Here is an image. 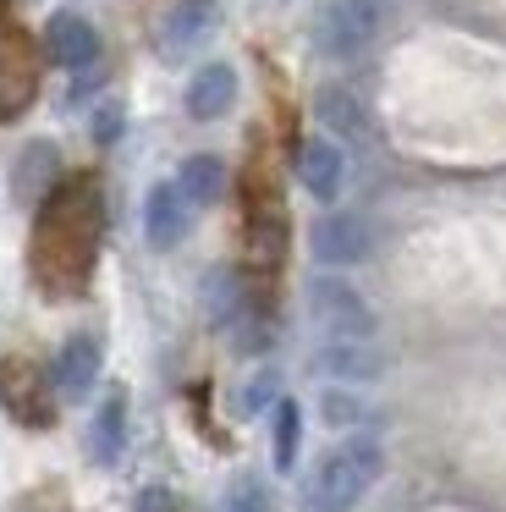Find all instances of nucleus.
<instances>
[{
	"mask_svg": "<svg viewBox=\"0 0 506 512\" xmlns=\"http://www.w3.org/2000/svg\"><path fill=\"white\" fill-rule=\"evenodd\" d=\"M44 56H50L55 67H66V72L94 67V61H99L94 23H88V17H77V12H55L50 23H44Z\"/></svg>",
	"mask_w": 506,
	"mask_h": 512,
	"instance_id": "nucleus-6",
	"label": "nucleus"
},
{
	"mask_svg": "<svg viewBox=\"0 0 506 512\" xmlns=\"http://www.w3.org/2000/svg\"><path fill=\"white\" fill-rule=\"evenodd\" d=\"M314 116L330 127V133H341V138H363V133H369V122H363V105L352 100L347 89H336V83L314 94Z\"/></svg>",
	"mask_w": 506,
	"mask_h": 512,
	"instance_id": "nucleus-17",
	"label": "nucleus"
},
{
	"mask_svg": "<svg viewBox=\"0 0 506 512\" xmlns=\"http://www.w3.org/2000/svg\"><path fill=\"white\" fill-rule=\"evenodd\" d=\"M391 12H396V0H330L325 12H319L314 45L336 61H352L358 50H369L385 34Z\"/></svg>",
	"mask_w": 506,
	"mask_h": 512,
	"instance_id": "nucleus-3",
	"label": "nucleus"
},
{
	"mask_svg": "<svg viewBox=\"0 0 506 512\" xmlns=\"http://www.w3.org/2000/svg\"><path fill=\"white\" fill-rule=\"evenodd\" d=\"M204 303H209V314H215L220 325H237L242 314H248V292H242V276L237 270H209L204 276Z\"/></svg>",
	"mask_w": 506,
	"mask_h": 512,
	"instance_id": "nucleus-18",
	"label": "nucleus"
},
{
	"mask_svg": "<svg viewBox=\"0 0 506 512\" xmlns=\"http://www.w3.org/2000/svg\"><path fill=\"white\" fill-rule=\"evenodd\" d=\"M270 424H275V468H292L297 463V441H303V408H297L292 397H281L275 413H270Z\"/></svg>",
	"mask_w": 506,
	"mask_h": 512,
	"instance_id": "nucleus-21",
	"label": "nucleus"
},
{
	"mask_svg": "<svg viewBox=\"0 0 506 512\" xmlns=\"http://www.w3.org/2000/svg\"><path fill=\"white\" fill-rule=\"evenodd\" d=\"M176 188H182V199L193 204V210H204V204H215L220 193H226V166H220L215 155H193L176 171Z\"/></svg>",
	"mask_w": 506,
	"mask_h": 512,
	"instance_id": "nucleus-16",
	"label": "nucleus"
},
{
	"mask_svg": "<svg viewBox=\"0 0 506 512\" xmlns=\"http://www.w3.org/2000/svg\"><path fill=\"white\" fill-rule=\"evenodd\" d=\"M308 320L325 342H374V309L341 276L308 281Z\"/></svg>",
	"mask_w": 506,
	"mask_h": 512,
	"instance_id": "nucleus-4",
	"label": "nucleus"
},
{
	"mask_svg": "<svg viewBox=\"0 0 506 512\" xmlns=\"http://www.w3.org/2000/svg\"><path fill=\"white\" fill-rule=\"evenodd\" d=\"M314 369L325 380H347V386H363V380L385 375V353L374 342H325L314 353Z\"/></svg>",
	"mask_w": 506,
	"mask_h": 512,
	"instance_id": "nucleus-11",
	"label": "nucleus"
},
{
	"mask_svg": "<svg viewBox=\"0 0 506 512\" xmlns=\"http://www.w3.org/2000/svg\"><path fill=\"white\" fill-rule=\"evenodd\" d=\"M33 100V56L11 28H0V122Z\"/></svg>",
	"mask_w": 506,
	"mask_h": 512,
	"instance_id": "nucleus-13",
	"label": "nucleus"
},
{
	"mask_svg": "<svg viewBox=\"0 0 506 512\" xmlns=\"http://www.w3.org/2000/svg\"><path fill=\"white\" fill-rule=\"evenodd\" d=\"M220 28V0H176L171 12L160 17V34H154V45H160L165 61H187L198 45H209Z\"/></svg>",
	"mask_w": 506,
	"mask_h": 512,
	"instance_id": "nucleus-5",
	"label": "nucleus"
},
{
	"mask_svg": "<svg viewBox=\"0 0 506 512\" xmlns=\"http://www.w3.org/2000/svg\"><path fill=\"white\" fill-rule=\"evenodd\" d=\"M121 435H127V397L110 391L105 408L94 413V457L99 463H116L121 457Z\"/></svg>",
	"mask_w": 506,
	"mask_h": 512,
	"instance_id": "nucleus-20",
	"label": "nucleus"
},
{
	"mask_svg": "<svg viewBox=\"0 0 506 512\" xmlns=\"http://www.w3.org/2000/svg\"><path fill=\"white\" fill-rule=\"evenodd\" d=\"M94 133H99V138H116V111H99Z\"/></svg>",
	"mask_w": 506,
	"mask_h": 512,
	"instance_id": "nucleus-25",
	"label": "nucleus"
},
{
	"mask_svg": "<svg viewBox=\"0 0 506 512\" xmlns=\"http://www.w3.org/2000/svg\"><path fill=\"white\" fill-rule=\"evenodd\" d=\"M187 221H193V204L182 199L176 182H154L149 199H143V237L149 248H176L187 237Z\"/></svg>",
	"mask_w": 506,
	"mask_h": 512,
	"instance_id": "nucleus-7",
	"label": "nucleus"
},
{
	"mask_svg": "<svg viewBox=\"0 0 506 512\" xmlns=\"http://www.w3.org/2000/svg\"><path fill=\"white\" fill-rule=\"evenodd\" d=\"M132 512H176V496H171L165 485H149V490H138Z\"/></svg>",
	"mask_w": 506,
	"mask_h": 512,
	"instance_id": "nucleus-24",
	"label": "nucleus"
},
{
	"mask_svg": "<svg viewBox=\"0 0 506 512\" xmlns=\"http://www.w3.org/2000/svg\"><path fill=\"white\" fill-rule=\"evenodd\" d=\"M55 144H28L22 149V166H17V177H11V188H17V199L22 204H44L50 199V182H55Z\"/></svg>",
	"mask_w": 506,
	"mask_h": 512,
	"instance_id": "nucleus-15",
	"label": "nucleus"
},
{
	"mask_svg": "<svg viewBox=\"0 0 506 512\" xmlns=\"http://www.w3.org/2000/svg\"><path fill=\"white\" fill-rule=\"evenodd\" d=\"M0 397H6V408L17 413L28 430H44L50 424V397H44V375L28 364V358H11V364H0Z\"/></svg>",
	"mask_w": 506,
	"mask_h": 512,
	"instance_id": "nucleus-8",
	"label": "nucleus"
},
{
	"mask_svg": "<svg viewBox=\"0 0 506 512\" xmlns=\"http://www.w3.org/2000/svg\"><path fill=\"white\" fill-rule=\"evenodd\" d=\"M380 468H385V452L369 441V435L341 441L336 452H325L314 463V474H308L303 512H352L363 496H369L374 479H380Z\"/></svg>",
	"mask_w": 506,
	"mask_h": 512,
	"instance_id": "nucleus-2",
	"label": "nucleus"
},
{
	"mask_svg": "<svg viewBox=\"0 0 506 512\" xmlns=\"http://www.w3.org/2000/svg\"><path fill=\"white\" fill-rule=\"evenodd\" d=\"M281 402V375L275 369H264V375L248 380V391H242V413H259V408H275Z\"/></svg>",
	"mask_w": 506,
	"mask_h": 512,
	"instance_id": "nucleus-23",
	"label": "nucleus"
},
{
	"mask_svg": "<svg viewBox=\"0 0 506 512\" xmlns=\"http://www.w3.org/2000/svg\"><path fill=\"white\" fill-rule=\"evenodd\" d=\"M248 248H253V259H259V265H275V259L286 254V215L275 210H259V204H253V215H248Z\"/></svg>",
	"mask_w": 506,
	"mask_h": 512,
	"instance_id": "nucleus-19",
	"label": "nucleus"
},
{
	"mask_svg": "<svg viewBox=\"0 0 506 512\" xmlns=\"http://www.w3.org/2000/svg\"><path fill=\"white\" fill-rule=\"evenodd\" d=\"M99 364H105V347H99V336L77 331L61 342V353H55V391H61L66 402L88 397V386L99 380Z\"/></svg>",
	"mask_w": 506,
	"mask_h": 512,
	"instance_id": "nucleus-9",
	"label": "nucleus"
},
{
	"mask_svg": "<svg viewBox=\"0 0 506 512\" xmlns=\"http://www.w3.org/2000/svg\"><path fill=\"white\" fill-rule=\"evenodd\" d=\"M308 243H314L319 265H358V259H369V221L363 215H325Z\"/></svg>",
	"mask_w": 506,
	"mask_h": 512,
	"instance_id": "nucleus-10",
	"label": "nucleus"
},
{
	"mask_svg": "<svg viewBox=\"0 0 506 512\" xmlns=\"http://www.w3.org/2000/svg\"><path fill=\"white\" fill-rule=\"evenodd\" d=\"M182 105H187L193 122H215V116H226L231 105H237V72H231L226 61L198 67L193 83H187V94H182Z\"/></svg>",
	"mask_w": 506,
	"mask_h": 512,
	"instance_id": "nucleus-12",
	"label": "nucleus"
},
{
	"mask_svg": "<svg viewBox=\"0 0 506 512\" xmlns=\"http://www.w3.org/2000/svg\"><path fill=\"white\" fill-rule=\"evenodd\" d=\"M220 512H275V507H270V490H264V479L242 474L237 485L226 490V507H220Z\"/></svg>",
	"mask_w": 506,
	"mask_h": 512,
	"instance_id": "nucleus-22",
	"label": "nucleus"
},
{
	"mask_svg": "<svg viewBox=\"0 0 506 512\" xmlns=\"http://www.w3.org/2000/svg\"><path fill=\"white\" fill-rule=\"evenodd\" d=\"M99 232H105V204H99L94 177H72L44 199L39 226H33V281L50 298H77L94 276Z\"/></svg>",
	"mask_w": 506,
	"mask_h": 512,
	"instance_id": "nucleus-1",
	"label": "nucleus"
},
{
	"mask_svg": "<svg viewBox=\"0 0 506 512\" xmlns=\"http://www.w3.org/2000/svg\"><path fill=\"white\" fill-rule=\"evenodd\" d=\"M341 177H347V160H341V149L330 144V138H308V144L297 149V182H303L314 199H336Z\"/></svg>",
	"mask_w": 506,
	"mask_h": 512,
	"instance_id": "nucleus-14",
	"label": "nucleus"
}]
</instances>
